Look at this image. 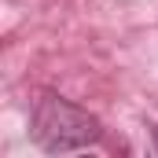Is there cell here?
<instances>
[{
	"label": "cell",
	"instance_id": "obj_1",
	"mask_svg": "<svg viewBox=\"0 0 158 158\" xmlns=\"http://www.w3.org/2000/svg\"><path fill=\"white\" fill-rule=\"evenodd\" d=\"M30 136L44 155H74V151L99 143L103 125L96 114L70 103L66 96L40 92L33 99V110H30Z\"/></svg>",
	"mask_w": 158,
	"mask_h": 158
},
{
	"label": "cell",
	"instance_id": "obj_2",
	"mask_svg": "<svg viewBox=\"0 0 158 158\" xmlns=\"http://www.w3.org/2000/svg\"><path fill=\"white\" fill-rule=\"evenodd\" d=\"M155 151H158V129H155Z\"/></svg>",
	"mask_w": 158,
	"mask_h": 158
}]
</instances>
